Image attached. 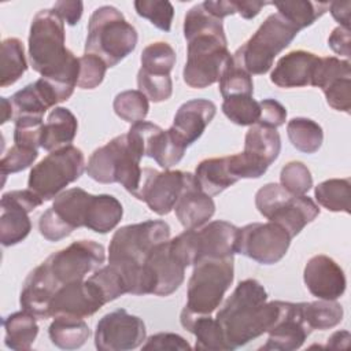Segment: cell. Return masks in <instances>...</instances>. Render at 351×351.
<instances>
[{
	"label": "cell",
	"mask_w": 351,
	"mask_h": 351,
	"mask_svg": "<svg viewBox=\"0 0 351 351\" xmlns=\"http://www.w3.org/2000/svg\"><path fill=\"white\" fill-rule=\"evenodd\" d=\"M233 4L236 14L244 19H252L265 5L269 4V1H233Z\"/></svg>",
	"instance_id": "94428289"
},
{
	"label": "cell",
	"mask_w": 351,
	"mask_h": 351,
	"mask_svg": "<svg viewBox=\"0 0 351 351\" xmlns=\"http://www.w3.org/2000/svg\"><path fill=\"white\" fill-rule=\"evenodd\" d=\"M92 193L82 188H70L60 192L52 203L53 211L71 229L85 228L86 211Z\"/></svg>",
	"instance_id": "d6a6232c"
},
{
	"label": "cell",
	"mask_w": 351,
	"mask_h": 351,
	"mask_svg": "<svg viewBox=\"0 0 351 351\" xmlns=\"http://www.w3.org/2000/svg\"><path fill=\"white\" fill-rule=\"evenodd\" d=\"M267 333V341L261 350L292 351L300 348L311 333L304 319L303 302L292 303L280 300L278 317Z\"/></svg>",
	"instance_id": "44dd1931"
},
{
	"label": "cell",
	"mask_w": 351,
	"mask_h": 351,
	"mask_svg": "<svg viewBox=\"0 0 351 351\" xmlns=\"http://www.w3.org/2000/svg\"><path fill=\"white\" fill-rule=\"evenodd\" d=\"M112 108L121 119L129 123H136L144 121L149 110V103L143 92L138 89H130L123 90L115 96Z\"/></svg>",
	"instance_id": "7bdbcfd3"
},
{
	"label": "cell",
	"mask_w": 351,
	"mask_h": 351,
	"mask_svg": "<svg viewBox=\"0 0 351 351\" xmlns=\"http://www.w3.org/2000/svg\"><path fill=\"white\" fill-rule=\"evenodd\" d=\"M343 339H350V333H348L347 330L335 332V333L328 339L326 347H328V348H343L341 344H340Z\"/></svg>",
	"instance_id": "6125c7cd"
},
{
	"label": "cell",
	"mask_w": 351,
	"mask_h": 351,
	"mask_svg": "<svg viewBox=\"0 0 351 351\" xmlns=\"http://www.w3.org/2000/svg\"><path fill=\"white\" fill-rule=\"evenodd\" d=\"M269 4L277 8L284 19L293 25L299 32L313 25L329 10V1H310V0H293V1H269Z\"/></svg>",
	"instance_id": "d590c367"
},
{
	"label": "cell",
	"mask_w": 351,
	"mask_h": 351,
	"mask_svg": "<svg viewBox=\"0 0 351 351\" xmlns=\"http://www.w3.org/2000/svg\"><path fill=\"white\" fill-rule=\"evenodd\" d=\"M38 230L48 241H59L73 233V230L58 217L52 207L40 215Z\"/></svg>",
	"instance_id": "f5cc1de1"
},
{
	"label": "cell",
	"mask_w": 351,
	"mask_h": 351,
	"mask_svg": "<svg viewBox=\"0 0 351 351\" xmlns=\"http://www.w3.org/2000/svg\"><path fill=\"white\" fill-rule=\"evenodd\" d=\"M174 211L177 219L185 229H196L206 225L214 215L215 203L213 196L204 193L193 178L178 197Z\"/></svg>",
	"instance_id": "83f0119b"
},
{
	"label": "cell",
	"mask_w": 351,
	"mask_h": 351,
	"mask_svg": "<svg viewBox=\"0 0 351 351\" xmlns=\"http://www.w3.org/2000/svg\"><path fill=\"white\" fill-rule=\"evenodd\" d=\"M203 5L210 14H213L214 16H217L219 19H223L225 16L236 14L233 0L232 1H229V0H219V1L206 0V1H203Z\"/></svg>",
	"instance_id": "680465c9"
},
{
	"label": "cell",
	"mask_w": 351,
	"mask_h": 351,
	"mask_svg": "<svg viewBox=\"0 0 351 351\" xmlns=\"http://www.w3.org/2000/svg\"><path fill=\"white\" fill-rule=\"evenodd\" d=\"M128 136L143 156L152 158L165 170H170L176 166L182 159L186 149V145L171 128L163 130L160 126L148 121L132 123Z\"/></svg>",
	"instance_id": "2e32d148"
},
{
	"label": "cell",
	"mask_w": 351,
	"mask_h": 351,
	"mask_svg": "<svg viewBox=\"0 0 351 351\" xmlns=\"http://www.w3.org/2000/svg\"><path fill=\"white\" fill-rule=\"evenodd\" d=\"M147 293L169 296L176 292L185 278V266L170 248V241L158 244L144 262Z\"/></svg>",
	"instance_id": "ffe728a7"
},
{
	"label": "cell",
	"mask_w": 351,
	"mask_h": 351,
	"mask_svg": "<svg viewBox=\"0 0 351 351\" xmlns=\"http://www.w3.org/2000/svg\"><path fill=\"white\" fill-rule=\"evenodd\" d=\"M259 106L261 115L256 125L277 129L278 126L285 123L287 110L280 101H277L276 99H263L259 101Z\"/></svg>",
	"instance_id": "db71d44e"
},
{
	"label": "cell",
	"mask_w": 351,
	"mask_h": 351,
	"mask_svg": "<svg viewBox=\"0 0 351 351\" xmlns=\"http://www.w3.org/2000/svg\"><path fill=\"white\" fill-rule=\"evenodd\" d=\"M255 206L265 218L282 226L292 239L319 214L311 197L292 195L277 182H269L258 189Z\"/></svg>",
	"instance_id": "9c48e42d"
},
{
	"label": "cell",
	"mask_w": 351,
	"mask_h": 351,
	"mask_svg": "<svg viewBox=\"0 0 351 351\" xmlns=\"http://www.w3.org/2000/svg\"><path fill=\"white\" fill-rule=\"evenodd\" d=\"M170 239V226L162 219H151L119 228L108 245V263L143 266L151 251Z\"/></svg>",
	"instance_id": "8fae6325"
},
{
	"label": "cell",
	"mask_w": 351,
	"mask_h": 351,
	"mask_svg": "<svg viewBox=\"0 0 351 351\" xmlns=\"http://www.w3.org/2000/svg\"><path fill=\"white\" fill-rule=\"evenodd\" d=\"M319 56L303 49L291 51L278 59L270 81L278 88H302L311 84Z\"/></svg>",
	"instance_id": "484cf974"
},
{
	"label": "cell",
	"mask_w": 351,
	"mask_h": 351,
	"mask_svg": "<svg viewBox=\"0 0 351 351\" xmlns=\"http://www.w3.org/2000/svg\"><path fill=\"white\" fill-rule=\"evenodd\" d=\"M85 170L84 152L67 145L49 152L43 160L33 166L27 186L44 202L55 199L63 189L77 181Z\"/></svg>",
	"instance_id": "30bf717a"
},
{
	"label": "cell",
	"mask_w": 351,
	"mask_h": 351,
	"mask_svg": "<svg viewBox=\"0 0 351 351\" xmlns=\"http://www.w3.org/2000/svg\"><path fill=\"white\" fill-rule=\"evenodd\" d=\"M233 256L197 261L188 281V299L181 314L210 315L215 311L233 282Z\"/></svg>",
	"instance_id": "8992f818"
},
{
	"label": "cell",
	"mask_w": 351,
	"mask_h": 351,
	"mask_svg": "<svg viewBox=\"0 0 351 351\" xmlns=\"http://www.w3.org/2000/svg\"><path fill=\"white\" fill-rule=\"evenodd\" d=\"M136 12L148 19L155 27L170 32L171 22L174 16L173 4L167 0H136L134 1Z\"/></svg>",
	"instance_id": "ee69618b"
},
{
	"label": "cell",
	"mask_w": 351,
	"mask_h": 351,
	"mask_svg": "<svg viewBox=\"0 0 351 351\" xmlns=\"http://www.w3.org/2000/svg\"><path fill=\"white\" fill-rule=\"evenodd\" d=\"M38 156V149L29 148L23 145L14 144L1 158L0 160V171L1 176L12 174L27 169Z\"/></svg>",
	"instance_id": "816d5d0a"
},
{
	"label": "cell",
	"mask_w": 351,
	"mask_h": 351,
	"mask_svg": "<svg viewBox=\"0 0 351 351\" xmlns=\"http://www.w3.org/2000/svg\"><path fill=\"white\" fill-rule=\"evenodd\" d=\"M186 41V62L182 70L184 82L196 89L218 82L233 62V56L228 51L226 36L204 33Z\"/></svg>",
	"instance_id": "ba28073f"
},
{
	"label": "cell",
	"mask_w": 351,
	"mask_h": 351,
	"mask_svg": "<svg viewBox=\"0 0 351 351\" xmlns=\"http://www.w3.org/2000/svg\"><path fill=\"white\" fill-rule=\"evenodd\" d=\"M219 92L223 99L239 95H250L254 93V82L252 77L240 69L232 62V64L225 70L222 77L219 78Z\"/></svg>",
	"instance_id": "c3c4849f"
},
{
	"label": "cell",
	"mask_w": 351,
	"mask_h": 351,
	"mask_svg": "<svg viewBox=\"0 0 351 351\" xmlns=\"http://www.w3.org/2000/svg\"><path fill=\"white\" fill-rule=\"evenodd\" d=\"M329 10L332 16L340 23L341 27L350 29V10L351 1H330Z\"/></svg>",
	"instance_id": "91938a15"
},
{
	"label": "cell",
	"mask_w": 351,
	"mask_h": 351,
	"mask_svg": "<svg viewBox=\"0 0 351 351\" xmlns=\"http://www.w3.org/2000/svg\"><path fill=\"white\" fill-rule=\"evenodd\" d=\"M89 280L99 288L106 303L112 302V300L118 299L119 296L128 293L126 285H125L119 271L110 263L107 266H101L100 269H97L89 277Z\"/></svg>",
	"instance_id": "7dc6e473"
},
{
	"label": "cell",
	"mask_w": 351,
	"mask_h": 351,
	"mask_svg": "<svg viewBox=\"0 0 351 351\" xmlns=\"http://www.w3.org/2000/svg\"><path fill=\"white\" fill-rule=\"evenodd\" d=\"M141 69L159 75H170L176 64V51L165 41H156L147 45L140 56Z\"/></svg>",
	"instance_id": "b9f144b4"
},
{
	"label": "cell",
	"mask_w": 351,
	"mask_h": 351,
	"mask_svg": "<svg viewBox=\"0 0 351 351\" xmlns=\"http://www.w3.org/2000/svg\"><path fill=\"white\" fill-rule=\"evenodd\" d=\"M280 311V300L267 302V292L255 278L240 281L215 319L221 325L229 350H236L248 341L267 333Z\"/></svg>",
	"instance_id": "7a4b0ae2"
},
{
	"label": "cell",
	"mask_w": 351,
	"mask_h": 351,
	"mask_svg": "<svg viewBox=\"0 0 351 351\" xmlns=\"http://www.w3.org/2000/svg\"><path fill=\"white\" fill-rule=\"evenodd\" d=\"M193 176L199 188L210 196L223 192L226 188L239 181L230 171L228 156L202 160L197 165Z\"/></svg>",
	"instance_id": "4dcf8cb0"
},
{
	"label": "cell",
	"mask_w": 351,
	"mask_h": 351,
	"mask_svg": "<svg viewBox=\"0 0 351 351\" xmlns=\"http://www.w3.org/2000/svg\"><path fill=\"white\" fill-rule=\"evenodd\" d=\"M59 288V284L51 276L48 269L43 263L38 265L29 273L23 284L19 296L22 310L29 311L38 319L49 318V306Z\"/></svg>",
	"instance_id": "cb8c5ba5"
},
{
	"label": "cell",
	"mask_w": 351,
	"mask_h": 351,
	"mask_svg": "<svg viewBox=\"0 0 351 351\" xmlns=\"http://www.w3.org/2000/svg\"><path fill=\"white\" fill-rule=\"evenodd\" d=\"M145 336V324L140 317L117 308L99 319L95 346L100 351H128L143 346Z\"/></svg>",
	"instance_id": "9a60e30c"
},
{
	"label": "cell",
	"mask_w": 351,
	"mask_h": 351,
	"mask_svg": "<svg viewBox=\"0 0 351 351\" xmlns=\"http://www.w3.org/2000/svg\"><path fill=\"white\" fill-rule=\"evenodd\" d=\"M182 328L195 335L196 350L229 351L221 325L211 315H180Z\"/></svg>",
	"instance_id": "1f68e13d"
},
{
	"label": "cell",
	"mask_w": 351,
	"mask_h": 351,
	"mask_svg": "<svg viewBox=\"0 0 351 351\" xmlns=\"http://www.w3.org/2000/svg\"><path fill=\"white\" fill-rule=\"evenodd\" d=\"M14 108V118L43 117L47 110L60 103L56 89L49 81L40 77L10 97Z\"/></svg>",
	"instance_id": "4316f807"
},
{
	"label": "cell",
	"mask_w": 351,
	"mask_h": 351,
	"mask_svg": "<svg viewBox=\"0 0 351 351\" xmlns=\"http://www.w3.org/2000/svg\"><path fill=\"white\" fill-rule=\"evenodd\" d=\"M53 10L64 23L74 26L80 22L84 11V4L80 0H62L53 4Z\"/></svg>",
	"instance_id": "9f6ffc18"
},
{
	"label": "cell",
	"mask_w": 351,
	"mask_h": 351,
	"mask_svg": "<svg viewBox=\"0 0 351 351\" xmlns=\"http://www.w3.org/2000/svg\"><path fill=\"white\" fill-rule=\"evenodd\" d=\"M3 325L5 330L4 343L8 348L15 351L30 350L38 333L37 317L26 310H21L5 317Z\"/></svg>",
	"instance_id": "836d02e7"
},
{
	"label": "cell",
	"mask_w": 351,
	"mask_h": 351,
	"mask_svg": "<svg viewBox=\"0 0 351 351\" xmlns=\"http://www.w3.org/2000/svg\"><path fill=\"white\" fill-rule=\"evenodd\" d=\"M44 121L43 117H18L15 118L14 129V144L36 148L41 147Z\"/></svg>",
	"instance_id": "681fc988"
},
{
	"label": "cell",
	"mask_w": 351,
	"mask_h": 351,
	"mask_svg": "<svg viewBox=\"0 0 351 351\" xmlns=\"http://www.w3.org/2000/svg\"><path fill=\"white\" fill-rule=\"evenodd\" d=\"M280 151L281 138L277 129L256 123L250 126L244 138V149L237 154L243 177H262L278 158Z\"/></svg>",
	"instance_id": "ac0fdd59"
},
{
	"label": "cell",
	"mask_w": 351,
	"mask_h": 351,
	"mask_svg": "<svg viewBox=\"0 0 351 351\" xmlns=\"http://www.w3.org/2000/svg\"><path fill=\"white\" fill-rule=\"evenodd\" d=\"M27 70L23 44L16 37L1 41L0 49V86L5 88L15 84Z\"/></svg>",
	"instance_id": "8d00e7d4"
},
{
	"label": "cell",
	"mask_w": 351,
	"mask_h": 351,
	"mask_svg": "<svg viewBox=\"0 0 351 351\" xmlns=\"http://www.w3.org/2000/svg\"><path fill=\"white\" fill-rule=\"evenodd\" d=\"M311 86L321 88L326 103L336 111L351 108V64L348 59L336 56L319 58L313 73Z\"/></svg>",
	"instance_id": "d6986e66"
},
{
	"label": "cell",
	"mask_w": 351,
	"mask_h": 351,
	"mask_svg": "<svg viewBox=\"0 0 351 351\" xmlns=\"http://www.w3.org/2000/svg\"><path fill=\"white\" fill-rule=\"evenodd\" d=\"M140 149L129 138L128 133L119 134L106 145L92 152L86 163L88 176L100 184H121L134 195L141 178L143 169Z\"/></svg>",
	"instance_id": "277c9868"
},
{
	"label": "cell",
	"mask_w": 351,
	"mask_h": 351,
	"mask_svg": "<svg viewBox=\"0 0 351 351\" xmlns=\"http://www.w3.org/2000/svg\"><path fill=\"white\" fill-rule=\"evenodd\" d=\"M193 178L195 176L189 171H158L151 167H144L141 171L140 185L133 196L145 202L148 208L155 214L166 215L174 210L178 197Z\"/></svg>",
	"instance_id": "5bb4252c"
},
{
	"label": "cell",
	"mask_w": 351,
	"mask_h": 351,
	"mask_svg": "<svg viewBox=\"0 0 351 351\" xmlns=\"http://www.w3.org/2000/svg\"><path fill=\"white\" fill-rule=\"evenodd\" d=\"M304 319L311 330H325L335 328L343 319V307L335 300L319 299L317 302H303Z\"/></svg>",
	"instance_id": "ab89813d"
},
{
	"label": "cell",
	"mask_w": 351,
	"mask_h": 351,
	"mask_svg": "<svg viewBox=\"0 0 351 351\" xmlns=\"http://www.w3.org/2000/svg\"><path fill=\"white\" fill-rule=\"evenodd\" d=\"M217 112V106L207 99H192L181 104L174 115L171 130L189 147L206 130Z\"/></svg>",
	"instance_id": "d4e9b609"
},
{
	"label": "cell",
	"mask_w": 351,
	"mask_h": 351,
	"mask_svg": "<svg viewBox=\"0 0 351 351\" xmlns=\"http://www.w3.org/2000/svg\"><path fill=\"white\" fill-rule=\"evenodd\" d=\"M318 204L324 208L339 213L344 211L350 214L351 199V182L350 178H330L318 184L314 189Z\"/></svg>",
	"instance_id": "f35d334b"
},
{
	"label": "cell",
	"mask_w": 351,
	"mask_h": 351,
	"mask_svg": "<svg viewBox=\"0 0 351 351\" xmlns=\"http://www.w3.org/2000/svg\"><path fill=\"white\" fill-rule=\"evenodd\" d=\"M287 134L291 144L300 152L315 154L324 141L321 125L310 118L296 117L287 125Z\"/></svg>",
	"instance_id": "74e56055"
},
{
	"label": "cell",
	"mask_w": 351,
	"mask_h": 351,
	"mask_svg": "<svg viewBox=\"0 0 351 351\" xmlns=\"http://www.w3.org/2000/svg\"><path fill=\"white\" fill-rule=\"evenodd\" d=\"M64 22L53 8L40 10L30 25L29 60L34 71L56 89L60 103L77 86L80 58L64 45Z\"/></svg>",
	"instance_id": "6da1fadb"
},
{
	"label": "cell",
	"mask_w": 351,
	"mask_h": 351,
	"mask_svg": "<svg viewBox=\"0 0 351 351\" xmlns=\"http://www.w3.org/2000/svg\"><path fill=\"white\" fill-rule=\"evenodd\" d=\"M43 199L32 189H16L3 193L0 215V241L11 247L27 237L32 230L29 213L43 204Z\"/></svg>",
	"instance_id": "e0dca14e"
},
{
	"label": "cell",
	"mask_w": 351,
	"mask_h": 351,
	"mask_svg": "<svg viewBox=\"0 0 351 351\" xmlns=\"http://www.w3.org/2000/svg\"><path fill=\"white\" fill-rule=\"evenodd\" d=\"M137 86L138 90L154 103L166 101L173 93V81L170 75L152 74L143 69L137 73Z\"/></svg>",
	"instance_id": "bcb514c9"
},
{
	"label": "cell",
	"mask_w": 351,
	"mask_h": 351,
	"mask_svg": "<svg viewBox=\"0 0 351 351\" xmlns=\"http://www.w3.org/2000/svg\"><path fill=\"white\" fill-rule=\"evenodd\" d=\"M299 30L280 14H270L258 30L232 55L236 66L250 75L266 74L274 58L285 49Z\"/></svg>",
	"instance_id": "5b68a950"
},
{
	"label": "cell",
	"mask_w": 351,
	"mask_h": 351,
	"mask_svg": "<svg viewBox=\"0 0 351 351\" xmlns=\"http://www.w3.org/2000/svg\"><path fill=\"white\" fill-rule=\"evenodd\" d=\"M192 347L189 343L177 333L162 332L152 335L147 339L145 344H143V350H181L186 351Z\"/></svg>",
	"instance_id": "11a10c76"
},
{
	"label": "cell",
	"mask_w": 351,
	"mask_h": 351,
	"mask_svg": "<svg viewBox=\"0 0 351 351\" xmlns=\"http://www.w3.org/2000/svg\"><path fill=\"white\" fill-rule=\"evenodd\" d=\"M303 280L308 292L324 300H336L346 292L347 281L343 269L326 255L310 258L303 270Z\"/></svg>",
	"instance_id": "603a6c76"
},
{
	"label": "cell",
	"mask_w": 351,
	"mask_h": 351,
	"mask_svg": "<svg viewBox=\"0 0 351 351\" xmlns=\"http://www.w3.org/2000/svg\"><path fill=\"white\" fill-rule=\"evenodd\" d=\"M137 40V30L118 8L101 5L89 18L85 53L96 55L107 67H114L134 51Z\"/></svg>",
	"instance_id": "3957f363"
},
{
	"label": "cell",
	"mask_w": 351,
	"mask_h": 351,
	"mask_svg": "<svg viewBox=\"0 0 351 351\" xmlns=\"http://www.w3.org/2000/svg\"><path fill=\"white\" fill-rule=\"evenodd\" d=\"M107 64L96 55L84 53L80 58V73L77 86L81 89H95L97 88L106 75Z\"/></svg>",
	"instance_id": "f907efd6"
},
{
	"label": "cell",
	"mask_w": 351,
	"mask_h": 351,
	"mask_svg": "<svg viewBox=\"0 0 351 351\" xmlns=\"http://www.w3.org/2000/svg\"><path fill=\"white\" fill-rule=\"evenodd\" d=\"M106 261L104 247L93 240H78L69 247L49 255L43 265L59 287L82 281L89 273H95Z\"/></svg>",
	"instance_id": "7c38bea8"
},
{
	"label": "cell",
	"mask_w": 351,
	"mask_h": 351,
	"mask_svg": "<svg viewBox=\"0 0 351 351\" xmlns=\"http://www.w3.org/2000/svg\"><path fill=\"white\" fill-rule=\"evenodd\" d=\"M48 335L56 347L62 350H77L85 344L90 336V329L84 318L55 317L48 328Z\"/></svg>",
	"instance_id": "e575fe53"
},
{
	"label": "cell",
	"mask_w": 351,
	"mask_h": 351,
	"mask_svg": "<svg viewBox=\"0 0 351 351\" xmlns=\"http://www.w3.org/2000/svg\"><path fill=\"white\" fill-rule=\"evenodd\" d=\"M280 184L292 195H306L313 186V177L308 167L299 160L287 163L280 173Z\"/></svg>",
	"instance_id": "f6af8a7d"
},
{
	"label": "cell",
	"mask_w": 351,
	"mask_h": 351,
	"mask_svg": "<svg viewBox=\"0 0 351 351\" xmlns=\"http://www.w3.org/2000/svg\"><path fill=\"white\" fill-rule=\"evenodd\" d=\"M78 129L75 115L64 107H55L44 123L41 148L48 152L71 145Z\"/></svg>",
	"instance_id": "f1b7e54d"
},
{
	"label": "cell",
	"mask_w": 351,
	"mask_h": 351,
	"mask_svg": "<svg viewBox=\"0 0 351 351\" xmlns=\"http://www.w3.org/2000/svg\"><path fill=\"white\" fill-rule=\"evenodd\" d=\"M14 117L12 103L8 97H1V123H5Z\"/></svg>",
	"instance_id": "be15d7a7"
},
{
	"label": "cell",
	"mask_w": 351,
	"mask_h": 351,
	"mask_svg": "<svg viewBox=\"0 0 351 351\" xmlns=\"http://www.w3.org/2000/svg\"><path fill=\"white\" fill-rule=\"evenodd\" d=\"M106 304L99 288L88 278L62 285L52 298L51 317L85 318L93 315Z\"/></svg>",
	"instance_id": "7402d4cb"
},
{
	"label": "cell",
	"mask_w": 351,
	"mask_h": 351,
	"mask_svg": "<svg viewBox=\"0 0 351 351\" xmlns=\"http://www.w3.org/2000/svg\"><path fill=\"white\" fill-rule=\"evenodd\" d=\"M123 208L112 195H92L86 211L85 228L96 233H108L122 219Z\"/></svg>",
	"instance_id": "f546056e"
},
{
	"label": "cell",
	"mask_w": 351,
	"mask_h": 351,
	"mask_svg": "<svg viewBox=\"0 0 351 351\" xmlns=\"http://www.w3.org/2000/svg\"><path fill=\"white\" fill-rule=\"evenodd\" d=\"M328 45L337 55L350 58V29L341 26L335 27L328 38Z\"/></svg>",
	"instance_id": "6f0895ef"
},
{
	"label": "cell",
	"mask_w": 351,
	"mask_h": 351,
	"mask_svg": "<svg viewBox=\"0 0 351 351\" xmlns=\"http://www.w3.org/2000/svg\"><path fill=\"white\" fill-rule=\"evenodd\" d=\"M292 237L276 222H254L239 228L234 252L261 265H274L281 261Z\"/></svg>",
	"instance_id": "4fadbf2b"
},
{
	"label": "cell",
	"mask_w": 351,
	"mask_h": 351,
	"mask_svg": "<svg viewBox=\"0 0 351 351\" xmlns=\"http://www.w3.org/2000/svg\"><path fill=\"white\" fill-rule=\"evenodd\" d=\"M239 228L226 221H213L196 229H185L169 240L173 254L185 266H193L204 258L233 256Z\"/></svg>",
	"instance_id": "52a82bcc"
},
{
	"label": "cell",
	"mask_w": 351,
	"mask_h": 351,
	"mask_svg": "<svg viewBox=\"0 0 351 351\" xmlns=\"http://www.w3.org/2000/svg\"><path fill=\"white\" fill-rule=\"evenodd\" d=\"M226 118L240 126H252L258 122L261 115V106L250 95H239L223 99L221 106Z\"/></svg>",
	"instance_id": "60d3db41"
}]
</instances>
